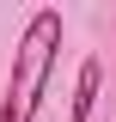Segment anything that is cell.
I'll use <instances>...</instances> for the list:
<instances>
[{
	"instance_id": "1",
	"label": "cell",
	"mask_w": 116,
	"mask_h": 122,
	"mask_svg": "<svg viewBox=\"0 0 116 122\" xmlns=\"http://www.w3.org/2000/svg\"><path fill=\"white\" fill-rule=\"evenodd\" d=\"M67 37L55 6H37L18 30V49H12V79H6V98H0V122H37V104H43V86L55 73V49Z\"/></svg>"
},
{
	"instance_id": "2",
	"label": "cell",
	"mask_w": 116,
	"mask_h": 122,
	"mask_svg": "<svg viewBox=\"0 0 116 122\" xmlns=\"http://www.w3.org/2000/svg\"><path fill=\"white\" fill-rule=\"evenodd\" d=\"M98 86H104V61L92 55V61H79V79H73V116H67V122H86V116H92Z\"/></svg>"
}]
</instances>
